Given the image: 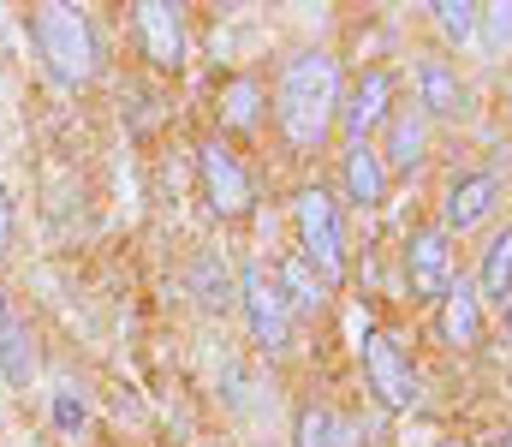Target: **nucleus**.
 I'll list each match as a JSON object with an SVG mask.
<instances>
[{
  "label": "nucleus",
  "mask_w": 512,
  "mask_h": 447,
  "mask_svg": "<svg viewBox=\"0 0 512 447\" xmlns=\"http://www.w3.org/2000/svg\"><path fill=\"white\" fill-rule=\"evenodd\" d=\"M292 447H346V430L328 406H304L292 424Z\"/></svg>",
  "instance_id": "21"
},
{
  "label": "nucleus",
  "mask_w": 512,
  "mask_h": 447,
  "mask_svg": "<svg viewBox=\"0 0 512 447\" xmlns=\"http://www.w3.org/2000/svg\"><path fill=\"white\" fill-rule=\"evenodd\" d=\"M292 227H298V257L328 281V293L346 281V221H340V203L322 191V185H304L292 197Z\"/></svg>",
  "instance_id": "3"
},
{
  "label": "nucleus",
  "mask_w": 512,
  "mask_h": 447,
  "mask_svg": "<svg viewBox=\"0 0 512 447\" xmlns=\"http://www.w3.org/2000/svg\"><path fill=\"white\" fill-rule=\"evenodd\" d=\"M477 48H483L489 60H507L512 54V0L483 6V18H477Z\"/></svg>",
  "instance_id": "22"
},
{
  "label": "nucleus",
  "mask_w": 512,
  "mask_h": 447,
  "mask_svg": "<svg viewBox=\"0 0 512 447\" xmlns=\"http://www.w3.org/2000/svg\"><path fill=\"white\" fill-rule=\"evenodd\" d=\"M477 298L483 304H507L512 298V227H495L489 233V245H483V257H477Z\"/></svg>",
  "instance_id": "17"
},
{
  "label": "nucleus",
  "mask_w": 512,
  "mask_h": 447,
  "mask_svg": "<svg viewBox=\"0 0 512 447\" xmlns=\"http://www.w3.org/2000/svg\"><path fill=\"white\" fill-rule=\"evenodd\" d=\"M197 179H203V197H209V209H215L221 221H239V215H251V203H256L251 173L239 167V155L221 144V138L197 144Z\"/></svg>",
  "instance_id": "7"
},
{
  "label": "nucleus",
  "mask_w": 512,
  "mask_h": 447,
  "mask_svg": "<svg viewBox=\"0 0 512 447\" xmlns=\"http://www.w3.org/2000/svg\"><path fill=\"white\" fill-rule=\"evenodd\" d=\"M501 447H512V430H507V436H501Z\"/></svg>",
  "instance_id": "26"
},
{
  "label": "nucleus",
  "mask_w": 512,
  "mask_h": 447,
  "mask_svg": "<svg viewBox=\"0 0 512 447\" xmlns=\"http://www.w3.org/2000/svg\"><path fill=\"white\" fill-rule=\"evenodd\" d=\"M364 376H370V394L382 400L387 412H411L417 406V370L405 358V346L387 334V328H364Z\"/></svg>",
  "instance_id": "5"
},
{
  "label": "nucleus",
  "mask_w": 512,
  "mask_h": 447,
  "mask_svg": "<svg viewBox=\"0 0 512 447\" xmlns=\"http://www.w3.org/2000/svg\"><path fill=\"white\" fill-rule=\"evenodd\" d=\"M274 287H280V298L292 304V316H322V304H328V281H322L298 251L274 263Z\"/></svg>",
  "instance_id": "16"
},
{
  "label": "nucleus",
  "mask_w": 512,
  "mask_h": 447,
  "mask_svg": "<svg viewBox=\"0 0 512 447\" xmlns=\"http://www.w3.org/2000/svg\"><path fill=\"white\" fill-rule=\"evenodd\" d=\"M221 126H233V132H256L262 126V108H268V90L256 84L251 72H239V78H227L221 84Z\"/></svg>",
  "instance_id": "19"
},
{
  "label": "nucleus",
  "mask_w": 512,
  "mask_h": 447,
  "mask_svg": "<svg viewBox=\"0 0 512 447\" xmlns=\"http://www.w3.org/2000/svg\"><path fill=\"white\" fill-rule=\"evenodd\" d=\"M441 447H465V442H441Z\"/></svg>",
  "instance_id": "27"
},
{
  "label": "nucleus",
  "mask_w": 512,
  "mask_h": 447,
  "mask_svg": "<svg viewBox=\"0 0 512 447\" xmlns=\"http://www.w3.org/2000/svg\"><path fill=\"white\" fill-rule=\"evenodd\" d=\"M54 424H60L66 436H72V430H84V400H78L72 388H60V394H54Z\"/></svg>",
  "instance_id": "23"
},
{
  "label": "nucleus",
  "mask_w": 512,
  "mask_h": 447,
  "mask_svg": "<svg viewBox=\"0 0 512 447\" xmlns=\"http://www.w3.org/2000/svg\"><path fill=\"white\" fill-rule=\"evenodd\" d=\"M340 185H346V197H352L358 209H382L387 191H393V179H387L376 144H346V155H340Z\"/></svg>",
  "instance_id": "14"
},
{
  "label": "nucleus",
  "mask_w": 512,
  "mask_h": 447,
  "mask_svg": "<svg viewBox=\"0 0 512 447\" xmlns=\"http://www.w3.org/2000/svg\"><path fill=\"white\" fill-rule=\"evenodd\" d=\"M239 310H245L251 340L262 346V352H274V358H280V352L292 346V304L280 298L268 263H245V269H239Z\"/></svg>",
  "instance_id": "4"
},
{
  "label": "nucleus",
  "mask_w": 512,
  "mask_h": 447,
  "mask_svg": "<svg viewBox=\"0 0 512 447\" xmlns=\"http://www.w3.org/2000/svg\"><path fill=\"white\" fill-rule=\"evenodd\" d=\"M12 251V197H6V185H0V257Z\"/></svg>",
  "instance_id": "24"
},
{
  "label": "nucleus",
  "mask_w": 512,
  "mask_h": 447,
  "mask_svg": "<svg viewBox=\"0 0 512 447\" xmlns=\"http://www.w3.org/2000/svg\"><path fill=\"white\" fill-rule=\"evenodd\" d=\"M131 18H137V36H143L149 66L179 72V66H185V18H179V6H167V0H137Z\"/></svg>",
  "instance_id": "12"
},
{
  "label": "nucleus",
  "mask_w": 512,
  "mask_h": 447,
  "mask_svg": "<svg viewBox=\"0 0 512 447\" xmlns=\"http://www.w3.org/2000/svg\"><path fill=\"white\" fill-rule=\"evenodd\" d=\"M435 310H441V340H447V346H459V352H477V346H483V328H489V322H483V298H477V287H471L465 275L453 281V293L441 298Z\"/></svg>",
  "instance_id": "13"
},
{
  "label": "nucleus",
  "mask_w": 512,
  "mask_h": 447,
  "mask_svg": "<svg viewBox=\"0 0 512 447\" xmlns=\"http://www.w3.org/2000/svg\"><path fill=\"white\" fill-rule=\"evenodd\" d=\"M0 376H6V388H30V382H36L30 322L12 310V298H6V293H0Z\"/></svg>",
  "instance_id": "15"
},
{
  "label": "nucleus",
  "mask_w": 512,
  "mask_h": 447,
  "mask_svg": "<svg viewBox=\"0 0 512 447\" xmlns=\"http://www.w3.org/2000/svg\"><path fill=\"white\" fill-rule=\"evenodd\" d=\"M459 281V263H453V239L441 227H417L405 239V287L417 304H441Z\"/></svg>",
  "instance_id": "6"
},
{
  "label": "nucleus",
  "mask_w": 512,
  "mask_h": 447,
  "mask_svg": "<svg viewBox=\"0 0 512 447\" xmlns=\"http://www.w3.org/2000/svg\"><path fill=\"white\" fill-rule=\"evenodd\" d=\"M340 60L328 48H298L274 78V120L292 149H316L340 126Z\"/></svg>",
  "instance_id": "1"
},
{
  "label": "nucleus",
  "mask_w": 512,
  "mask_h": 447,
  "mask_svg": "<svg viewBox=\"0 0 512 447\" xmlns=\"http://www.w3.org/2000/svg\"><path fill=\"white\" fill-rule=\"evenodd\" d=\"M36 48H42V60H48V72L60 78V84H90L96 78V66H102V42H96V24L78 12V6H66V0H48V6H36Z\"/></svg>",
  "instance_id": "2"
},
{
  "label": "nucleus",
  "mask_w": 512,
  "mask_h": 447,
  "mask_svg": "<svg viewBox=\"0 0 512 447\" xmlns=\"http://www.w3.org/2000/svg\"><path fill=\"white\" fill-rule=\"evenodd\" d=\"M387 114H393V78H387L382 66H370V72L340 96V132H346V144H370L387 126Z\"/></svg>",
  "instance_id": "9"
},
{
  "label": "nucleus",
  "mask_w": 512,
  "mask_h": 447,
  "mask_svg": "<svg viewBox=\"0 0 512 447\" xmlns=\"http://www.w3.org/2000/svg\"><path fill=\"white\" fill-rule=\"evenodd\" d=\"M501 316H507V340H512V298H507V304H501Z\"/></svg>",
  "instance_id": "25"
},
{
  "label": "nucleus",
  "mask_w": 512,
  "mask_h": 447,
  "mask_svg": "<svg viewBox=\"0 0 512 447\" xmlns=\"http://www.w3.org/2000/svg\"><path fill=\"white\" fill-rule=\"evenodd\" d=\"M495 209H501V179H495V173H459V179L447 185V197H441V233H447V239H453V233L465 239V233L489 227Z\"/></svg>",
  "instance_id": "8"
},
{
  "label": "nucleus",
  "mask_w": 512,
  "mask_h": 447,
  "mask_svg": "<svg viewBox=\"0 0 512 447\" xmlns=\"http://www.w3.org/2000/svg\"><path fill=\"white\" fill-rule=\"evenodd\" d=\"M191 298L203 310H233L239 304V281H233V269H227L221 251H197L191 257Z\"/></svg>",
  "instance_id": "18"
},
{
  "label": "nucleus",
  "mask_w": 512,
  "mask_h": 447,
  "mask_svg": "<svg viewBox=\"0 0 512 447\" xmlns=\"http://www.w3.org/2000/svg\"><path fill=\"white\" fill-rule=\"evenodd\" d=\"M507 102H512V90H507Z\"/></svg>",
  "instance_id": "28"
},
{
  "label": "nucleus",
  "mask_w": 512,
  "mask_h": 447,
  "mask_svg": "<svg viewBox=\"0 0 512 447\" xmlns=\"http://www.w3.org/2000/svg\"><path fill=\"white\" fill-rule=\"evenodd\" d=\"M417 108H423L429 126L471 114V90H465V78H459V66L447 54H423L417 60Z\"/></svg>",
  "instance_id": "10"
},
{
  "label": "nucleus",
  "mask_w": 512,
  "mask_h": 447,
  "mask_svg": "<svg viewBox=\"0 0 512 447\" xmlns=\"http://www.w3.org/2000/svg\"><path fill=\"white\" fill-rule=\"evenodd\" d=\"M376 155H382L387 179H393V173H417V167L429 161V120H423V108H417V102H393Z\"/></svg>",
  "instance_id": "11"
},
{
  "label": "nucleus",
  "mask_w": 512,
  "mask_h": 447,
  "mask_svg": "<svg viewBox=\"0 0 512 447\" xmlns=\"http://www.w3.org/2000/svg\"><path fill=\"white\" fill-rule=\"evenodd\" d=\"M429 18L447 36V48H477V18H483L477 0H429Z\"/></svg>",
  "instance_id": "20"
}]
</instances>
